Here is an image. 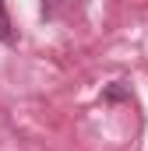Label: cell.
<instances>
[{
    "label": "cell",
    "mask_w": 148,
    "mask_h": 151,
    "mask_svg": "<svg viewBox=\"0 0 148 151\" xmlns=\"http://www.w3.org/2000/svg\"><path fill=\"white\" fill-rule=\"evenodd\" d=\"M0 42H14V25H11V14L0 0Z\"/></svg>",
    "instance_id": "obj_2"
},
{
    "label": "cell",
    "mask_w": 148,
    "mask_h": 151,
    "mask_svg": "<svg viewBox=\"0 0 148 151\" xmlns=\"http://www.w3.org/2000/svg\"><path fill=\"white\" fill-rule=\"evenodd\" d=\"M74 7H85V0H42V14H46V18L71 14Z\"/></svg>",
    "instance_id": "obj_1"
}]
</instances>
